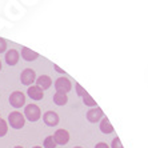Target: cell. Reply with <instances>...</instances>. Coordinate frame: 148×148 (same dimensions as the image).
<instances>
[{
	"instance_id": "cell-25",
	"label": "cell",
	"mask_w": 148,
	"mask_h": 148,
	"mask_svg": "<svg viewBox=\"0 0 148 148\" xmlns=\"http://www.w3.org/2000/svg\"><path fill=\"white\" fill-rule=\"evenodd\" d=\"M0 71H1V60H0Z\"/></svg>"
},
{
	"instance_id": "cell-5",
	"label": "cell",
	"mask_w": 148,
	"mask_h": 148,
	"mask_svg": "<svg viewBox=\"0 0 148 148\" xmlns=\"http://www.w3.org/2000/svg\"><path fill=\"white\" fill-rule=\"evenodd\" d=\"M55 88H56V92L68 93L71 91V88H72V84H71V82L67 77L62 76V77L55 80Z\"/></svg>"
},
{
	"instance_id": "cell-20",
	"label": "cell",
	"mask_w": 148,
	"mask_h": 148,
	"mask_svg": "<svg viewBox=\"0 0 148 148\" xmlns=\"http://www.w3.org/2000/svg\"><path fill=\"white\" fill-rule=\"evenodd\" d=\"M75 88H76V92H77V95H79V96H84V95H87V92H86V90H83L82 88V86H80V84H76L75 86Z\"/></svg>"
},
{
	"instance_id": "cell-10",
	"label": "cell",
	"mask_w": 148,
	"mask_h": 148,
	"mask_svg": "<svg viewBox=\"0 0 148 148\" xmlns=\"http://www.w3.org/2000/svg\"><path fill=\"white\" fill-rule=\"evenodd\" d=\"M28 96L31 97L32 100H41L43 97H44V92H43V90H41L40 87L38 86H31L28 87Z\"/></svg>"
},
{
	"instance_id": "cell-14",
	"label": "cell",
	"mask_w": 148,
	"mask_h": 148,
	"mask_svg": "<svg viewBox=\"0 0 148 148\" xmlns=\"http://www.w3.org/2000/svg\"><path fill=\"white\" fill-rule=\"evenodd\" d=\"M68 101V96H67V93H63V92H56L53 95V103L56 106H64L67 104Z\"/></svg>"
},
{
	"instance_id": "cell-11",
	"label": "cell",
	"mask_w": 148,
	"mask_h": 148,
	"mask_svg": "<svg viewBox=\"0 0 148 148\" xmlns=\"http://www.w3.org/2000/svg\"><path fill=\"white\" fill-rule=\"evenodd\" d=\"M36 86L40 87L41 90H48L49 87L52 86V79L49 77L48 75H41L39 76L38 79H36Z\"/></svg>"
},
{
	"instance_id": "cell-9",
	"label": "cell",
	"mask_w": 148,
	"mask_h": 148,
	"mask_svg": "<svg viewBox=\"0 0 148 148\" xmlns=\"http://www.w3.org/2000/svg\"><path fill=\"white\" fill-rule=\"evenodd\" d=\"M103 116H104L103 111L100 110L99 107H93L87 112V119H88V121H91V123H96V121L101 120Z\"/></svg>"
},
{
	"instance_id": "cell-2",
	"label": "cell",
	"mask_w": 148,
	"mask_h": 148,
	"mask_svg": "<svg viewBox=\"0 0 148 148\" xmlns=\"http://www.w3.org/2000/svg\"><path fill=\"white\" fill-rule=\"evenodd\" d=\"M24 117L29 121H38L41 117V111L36 104H28L24 107Z\"/></svg>"
},
{
	"instance_id": "cell-26",
	"label": "cell",
	"mask_w": 148,
	"mask_h": 148,
	"mask_svg": "<svg viewBox=\"0 0 148 148\" xmlns=\"http://www.w3.org/2000/svg\"><path fill=\"white\" fill-rule=\"evenodd\" d=\"M73 148H83V147H73Z\"/></svg>"
},
{
	"instance_id": "cell-17",
	"label": "cell",
	"mask_w": 148,
	"mask_h": 148,
	"mask_svg": "<svg viewBox=\"0 0 148 148\" xmlns=\"http://www.w3.org/2000/svg\"><path fill=\"white\" fill-rule=\"evenodd\" d=\"M83 101H84V104H86V106H90V107H95V106H96V101H95V100H93L92 97L88 95V93L83 96Z\"/></svg>"
},
{
	"instance_id": "cell-22",
	"label": "cell",
	"mask_w": 148,
	"mask_h": 148,
	"mask_svg": "<svg viewBox=\"0 0 148 148\" xmlns=\"http://www.w3.org/2000/svg\"><path fill=\"white\" fill-rule=\"evenodd\" d=\"M53 68H55L56 71H58V72H60V73H64V71H63V69H60L58 66H55V67H53Z\"/></svg>"
},
{
	"instance_id": "cell-27",
	"label": "cell",
	"mask_w": 148,
	"mask_h": 148,
	"mask_svg": "<svg viewBox=\"0 0 148 148\" xmlns=\"http://www.w3.org/2000/svg\"><path fill=\"white\" fill-rule=\"evenodd\" d=\"M0 116H1V115H0ZM0 119H1V117H0Z\"/></svg>"
},
{
	"instance_id": "cell-24",
	"label": "cell",
	"mask_w": 148,
	"mask_h": 148,
	"mask_svg": "<svg viewBox=\"0 0 148 148\" xmlns=\"http://www.w3.org/2000/svg\"><path fill=\"white\" fill-rule=\"evenodd\" d=\"M34 148H43V147H40V145H35Z\"/></svg>"
},
{
	"instance_id": "cell-21",
	"label": "cell",
	"mask_w": 148,
	"mask_h": 148,
	"mask_svg": "<svg viewBox=\"0 0 148 148\" xmlns=\"http://www.w3.org/2000/svg\"><path fill=\"white\" fill-rule=\"evenodd\" d=\"M95 148H110V145H108L107 143H97V144L95 145Z\"/></svg>"
},
{
	"instance_id": "cell-23",
	"label": "cell",
	"mask_w": 148,
	"mask_h": 148,
	"mask_svg": "<svg viewBox=\"0 0 148 148\" xmlns=\"http://www.w3.org/2000/svg\"><path fill=\"white\" fill-rule=\"evenodd\" d=\"M14 148H24L23 145H16V147H14Z\"/></svg>"
},
{
	"instance_id": "cell-15",
	"label": "cell",
	"mask_w": 148,
	"mask_h": 148,
	"mask_svg": "<svg viewBox=\"0 0 148 148\" xmlns=\"http://www.w3.org/2000/svg\"><path fill=\"white\" fill-rule=\"evenodd\" d=\"M43 145H44V148H56V141L55 139H53V135H49V136H47V138L44 139V143H43Z\"/></svg>"
},
{
	"instance_id": "cell-8",
	"label": "cell",
	"mask_w": 148,
	"mask_h": 148,
	"mask_svg": "<svg viewBox=\"0 0 148 148\" xmlns=\"http://www.w3.org/2000/svg\"><path fill=\"white\" fill-rule=\"evenodd\" d=\"M19 59H20V52L16 49L11 48L5 52V63L8 66H16L19 63Z\"/></svg>"
},
{
	"instance_id": "cell-7",
	"label": "cell",
	"mask_w": 148,
	"mask_h": 148,
	"mask_svg": "<svg viewBox=\"0 0 148 148\" xmlns=\"http://www.w3.org/2000/svg\"><path fill=\"white\" fill-rule=\"evenodd\" d=\"M43 121L49 127H56L59 124V115L56 112H53V111H47L43 115Z\"/></svg>"
},
{
	"instance_id": "cell-4",
	"label": "cell",
	"mask_w": 148,
	"mask_h": 148,
	"mask_svg": "<svg viewBox=\"0 0 148 148\" xmlns=\"http://www.w3.org/2000/svg\"><path fill=\"white\" fill-rule=\"evenodd\" d=\"M36 80V73L32 68H25L23 69V72L20 73V82L24 86L31 87V84H34V82Z\"/></svg>"
},
{
	"instance_id": "cell-12",
	"label": "cell",
	"mask_w": 148,
	"mask_h": 148,
	"mask_svg": "<svg viewBox=\"0 0 148 148\" xmlns=\"http://www.w3.org/2000/svg\"><path fill=\"white\" fill-rule=\"evenodd\" d=\"M21 58L24 59L25 62H32V60H36L39 58V53L29 49L28 47H23L21 48Z\"/></svg>"
},
{
	"instance_id": "cell-3",
	"label": "cell",
	"mask_w": 148,
	"mask_h": 148,
	"mask_svg": "<svg viewBox=\"0 0 148 148\" xmlns=\"http://www.w3.org/2000/svg\"><path fill=\"white\" fill-rule=\"evenodd\" d=\"M10 104L15 108H21L25 104V95L21 91H14L10 95Z\"/></svg>"
},
{
	"instance_id": "cell-19",
	"label": "cell",
	"mask_w": 148,
	"mask_h": 148,
	"mask_svg": "<svg viewBox=\"0 0 148 148\" xmlns=\"http://www.w3.org/2000/svg\"><path fill=\"white\" fill-rule=\"evenodd\" d=\"M7 51V40L3 38H0V53Z\"/></svg>"
},
{
	"instance_id": "cell-1",
	"label": "cell",
	"mask_w": 148,
	"mask_h": 148,
	"mask_svg": "<svg viewBox=\"0 0 148 148\" xmlns=\"http://www.w3.org/2000/svg\"><path fill=\"white\" fill-rule=\"evenodd\" d=\"M8 123L14 130H21L25 124V117L24 115L19 112V111H14L8 115Z\"/></svg>"
},
{
	"instance_id": "cell-13",
	"label": "cell",
	"mask_w": 148,
	"mask_h": 148,
	"mask_svg": "<svg viewBox=\"0 0 148 148\" xmlns=\"http://www.w3.org/2000/svg\"><path fill=\"white\" fill-rule=\"evenodd\" d=\"M100 131L103 132V134H111V132H114V127H112V124H111V121L108 120L107 117H103L101 121H100Z\"/></svg>"
},
{
	"instance_id": "cell-6",
	"label": "cell",
	"mask_w": 148,
	"mask_h": 148,
	"mask_svg": "<svg viewBox=\"0 0 148 148\" xmlns=\"http://www.w3.org/2000/svg\"><path fill=\"white\" fill-rule=\"evenodd\" d=\"M53 139H55L56 144L64 145V144H67V143L69 141V132L67 131V130L60 128V130H58V131L53 134Z\"/></svg>"
},
{
	"instance_id": "cell-18",
	"label": "cell",
	"mask_w": 148,
	"mask_h": 148,
	"mask_svg": "<svg viewBox=\"0 0 148 148\" xmlns=\"http://www.w3.org/2000/svg\"><path fill=\"white\" fill-rule=\"evenodd\" d=\"M111 148H124L123 144H121V141L119 138H115L114 140H112V143H111Z\"/></svg>"
},
{
	"instance_id": "cell-16",
	"label": "cell",
	"mask_w": 148,
	"mask_h": 148,
	"mask_svg": "<svg viewBox=\"0 0 148 148\" xmlns=\"http://www.w3.org/2000/svg\"><path fill=\"white\" fill-rule=\"evenodd\" d=\"M8 132V123L4 119H0V138L5 136Z\"/></svg>"
}]
</instances>
